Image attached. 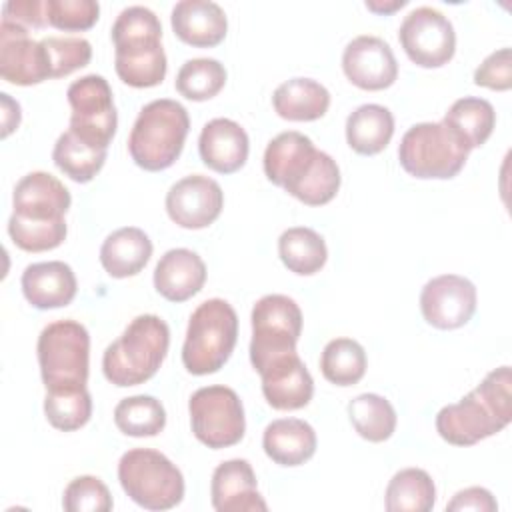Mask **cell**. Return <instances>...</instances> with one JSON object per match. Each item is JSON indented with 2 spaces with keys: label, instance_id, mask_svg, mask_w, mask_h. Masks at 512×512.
<instances>
[{
  "label": "cell",
  "instance_id": "obj_1",
  "mask_svg": "<svg viewBox=\"0 0 512 512\" xmlns=\"http://www.w3.org/2000/svg\"><path fill=\"white\" fill-rule=\"evenodd\" d=\"M266 178L284 188L306 206L328 204L340 188V168L336 160L316 150L314 142L296 130L272 138L264 150Z\"/></svg>",
  "mask_w": 512,
  "mask_h": 512
},
{
  "label": "cell",
  "instance_id": "obj_2",
  "mask_svg": "<svg viewBox=\"0 0 512 512\" xmlns=\"http://www.w3.org/2000/svg\"><path fill=\"white\" fill-rule=\"evenodd\" d=\"M70 202L68 188L56 176L42 170L22 176L12 194L10 240L26 252L58 248L68 232L64 216Z\"/></svg>",
  "mask_w": 512,
  "mask_h": 512
},
{
  "label": "cell",
  "instance_id": "obj_3",
  "mask_svg": "<svg viewBox=\"0 0 512 512\" xmlns=\"http://www.w3.org/2000/svg\"><path fill=\"white\" fill-rule=\"evenodd\" d=\"M512 420V372L500 366L460 402L440 408L436 430L454 446H472L504 430Z\"/></svg>",
  "mask_w": 512,
  "mask_h": 512
},
{
  "label": "cell",
  "instance_id": "obj_4",
  "mask_svg": "<svg viewBox=\"0 0 512 512\" xmlns=\"http://www.w3.org/2000/svg\"><path fill=\"white\" fill-rule=\"evenodd\" d=\"M110 38L114 68L124 84L152 88L164 80L168 62L162 48V24L150 8H124L112 24Z\"/></svg>",
  "mask_w": 512,
  "mask_h": 512
},
{
  "label": "cell",
  "instance_id": "obj_5",
  "mask_svg": "<svg viewBox=\"0 0 512 512\" xmlns=\"http://www.w3.org/2000/svg\"><path fill=\"white\" fill-rule=\"evenodd\" d=\"M168 346V324L156 314H140L104 350L102 372L118 388L144 384L162 366Z\"/></svg>",
  "mask_w": 512,
  "mask_h": 512
},
{
  "label": "cell",
  "instance_id": "obj_6",
  "mask_svg": "<svg viewBox=\"0 0 512 512\" xmlns=\"http://www.w3.org/2000/svg\"><path fill=\"white\" fill-rule=\"evenodd\" d=\"M190 130L188 110L170 98L148 102L128 136V152L136 166L146 172L170 168L186 142Z\"/></svg>",
  "mask_w": 512,
  "mask_h": 512
},
{
  "label": "cell",
  "instance_id": "obj_7",
  "mask_svg": "<svg viewBox=\"0 0 512 512\" xmlns=\"http://www.w3.org/2000/svg\"><path fill=\"white\" fill-rule=\"evenodd\" d=\"M238 340L236 310L222 298L204 300L190 316L182 364L194 376L218 372Z\"/></svg>",
  "mask_w": 512,
  "mask_h": 512
},
{
  "label": "cell",
  "instance_id": "obj_8",
  "mask_svg": "<svg viewBox=\"0 0 512 512\" xmlns=\"http://www.w3.org/2000/svg\"><path fill=\"white\" fill-rule=\"evenodd\" d=\"M118 480L126 496L146 510H170L184 498V476L158 450L132 448L118 462Z\"/></svg>",
  "mask_w": 512,
  "mask_h": 512
},
{
  "label": "cell",
  "instance_id": "obj_9",
  "mask_svg": "<svg viewBox=\"0 0 512 512\" xmlns=\"http://www.w3.org/2000/svg\"><path fill=\"white\" fill-rule=\"evenodd\" d=\"M468 146L444 122H420L400 140V166L420 180L454 178L468 160Z\"/></svg>",
  "mask_w": 512,
  "mask_h": 512
},
{
  "label": "cell",
  "instance_id": "obj_10",
  "mask_svg": "<svg viewBox=\"0 0 512 512\" xmlns=\"http://www.w3.org/2000/svg\"><path fill=\"white\" fill-rule=\"evenodd\" d=\"M40 374L46 390L80 388L88 382L90 334L76 320L48 324L36 344Z\"/></svg>",
  "mask_w": 512,
  "mask_h": 512
},
{
  "label": "cell",
  "instance_id": "obj_11",
  "mask_svg": "<svg viewBox=\"0 0 512 512\" xmlns=\"http://www.w3.org/2000/svg\"><path fill=\"white\" fill-rule=\"evenodd\" d=\"M250 362L262 370L268 362L296 352L302 334V310L284 294H266L252 308Z\"/></svg>",
  "mask_w": 512,
  "mask_h": 512
},
{
  "label": "cell",
  "instance_id": "obj_12",
  "mask_svg": "<svg viewBox=\"0 0 512 512\" xmlns=\"http://www.w3.org/2000/svg\"><path fill=\"white\" fill-rule=\"evenodd\" d=\"M70 132L96 150H108L116 128L118 114L108 80L100 74H86L74 80L68 90Z\"/></svg>",
  "mask_w": 512,
  "mask_h": 512
},
{
  "label": "cell",
  "instance_id": "obj_13",
  "mask_svg": "<svg viewBox=\"0 0 512 512\" xmlns=\"http://www.w3.org/2000/svg\"><path fill=\"white\" fill-rule=\"evenodd\" d=\"M192 434L212 450L238 444L246 432L244 406L228 386L198 388L188 402Z\"/></svg>",
  "mask_w": 512,
  "mask_h": 512
},
{
  "label": "cell",
  "instance_id": "obj_14",
  "mask_svg": "<svg viewBox=\"0 0 512 512\" xmlns=\"http://www.w3.org/2000/svg\"><path fill=\"white\" fill-rule=\"evenodd\" d=\"M398 40L406 56L420 68H440L456 52L452 22L430 6L414 8L404 16L398 28Z\"/></svg>",
  "mask_w": 512,
  "mask_h": 512
},
{
  "label": "cell",
  "instance_id": "obj_15",
  "mask_svg": "<svg viewBox=\"0 0 512 512\" xmlns=\"http://www.w3.org/2000/svg\"><path fill=\"white\" fill-rule=\"evenodd\" d=\"M424 320L438 330H454L476 312V286L458 274H442L428 280L420 292Z\"/></svg>",
  "mask_w": 512,
  "mask_h": 512
},
{
  "label": "cell",
  "instance_id": "obj_16",
  "mask_svg": "<svg viewBox=\"0 0 512 512\" xmlns=\"http://www.w3.org/2000/svg\"><path fill=\"white\" fill-rule=\"evenodd\" d=\"M164 204L174 224L186 230H200L220 216L224 208V192L216 180L202 174H190L170 186Z\"/></svg>",
  "mask_w": 512,
  "mask_h": 512
},
{
  "label": "cell",
  "instance_id": "obj_17",
  "mask_svg": "<svg viewBox=\"0 0 512 512\" xmlns=\"http://www.w3.org/2000/svg\"><path fill=\"white\" fill-rule=\"evenodd\" d=\"M0 76L16 86H32L52 78L42 42L28 36V28L2 20L0 24Z\"/></svg>",
  "mask_w": 512,
  "mask_h": 512
},
{
  "label": "cell",
  "instance_id": "obj_18",
  "mask_svg": "<svg viewBox=\"0 0 512 512\" xmlns=\"http://www.w3.org/2000/svg\"><path fill=\"white\" fill-rule=\"evenodd\" d=\"M342 70L354 86L370 92L390 88L398 78V62L390 44L370 34L356 36L346 44Z\"/></svg>",
  "mask_w": 512,
  "mask_h": 512
},
{
  "label": "cell",
  "instance_id": "obj_19",
  "mask_svg": "<svg viewBox=\"0 0 512 512\" xmlns=\"http://www.w3.org/2000/svg\"><path fill=\"white\" fill-rule=\"evenodd\" d=\"M258 374L262 394L274 410H300L314 396V380L298 352L268 362Z\"/></svg>",
  "mask_w": 512,
  "mask_h": 512
},
{
  "label": "cell",
  "instance_id": "obj_20",
  "mask_svg": "<svg viewBox=\"0 0 512 512\" xmlns=\"http://www.w3.org/2000/svg\"><path fill=\"white\" fill-rule=\"evenodd\" d=\"M212 508L218 512H264L268 504L258 492L256 474L248 460L232 458L216 466L210 482Z\"/></svg>",
  "mask_w": 512,
  "mask_h": 512
},
{
  "label": "cell",
  "instance_id": "obj_21",
  "mask_svg": "<svg viewBox=\"0 0 512 512\" xmlns=\"http://www.w3.org/2000/svg\"><path fill=\"white\" fill-rule=\"evenodd\" d=\"M198 152L202 162L218 174L238 172L250 152L246 130L230 118H214L204 124L198 138Z\"/></svg>",
  "mask_w": 512,
  "mask_h": 512
},
{
  "label": "cell",
  "instance_id": "obj_22",
  "mask_svg": "<svg viewBox=\"0 0 512 512\" xmlns=\"http://www.w3.org/2000/svg\"><path fill=\"white\" fill-rule=\"evenodd\" d=\"M24 298L38 310L68 306L78 290L74 270L62 260L28 264L20 278Z\"/></svg>",
  "mask_w": 512,
  "mask_h": 512
},
{
  "label": "cell",
  "instance_id": "obj_23",
  "mask_svg": "<svg viewBox=\"0 0 512 512\" xmlns=\"http://www.w3.org/2000/svg\"><path fill=\"white\" fill-rule=\"evenodd\" d=\"M170 24L174 34L194 48H214L228 32L224 10L210 0L176 2L170 14Z\"/></svg>",
  "mask_w": 512,
  "mask_h": 512
},
{
  "label": "cell",
  "instance_id": "obj_24",
  "mask_svg": "<svg viewBox=\"0 0 512 512\" xmlns=\"http://www.w3.org/2000/svg\"><path fill=\"white\" fill-rule=\"evenodd\" d=\"M206 282V264L188 248L164 252L154 268V288L170 302H186L196 296Z\"/></svg>",
  "mask_w": 512,
  "mask_h": 512
},
{
  "label": "cell",
  "instance_id": "obj_25",
  "mask_svg": "<svg viewBox=\"0 0 512 512\" xmlns=\"http://www.w3.org/2000/svg\"><path fill=\"white\" fill-rule=\"evenodd\" d=\"M316 432L300 418L272 420L262 434V448L266 456L280 466H300L316 452Z\"/></svg>",
  "mask_w": 512,
  "mask_h": 512
},
{
  "label": "cell",
  "instance_id": "obj_26",
  "mask_svg": "<svg viewBox=\"0 0 512 512\" xmlns=\"http://www.w3.org/2000/svg\"><path fill=\"white\" fill-rule=\"evenodd\" d=\"M152 256V240L136 226H124L106 236L100 246V264L112 278L136 276Z\"/></svg>",
  "mask_w": 512,
  "mask_h": 512
},
{
  "label": "cell",
  "instance_id": "obj_27",
  "mask_svg": "<svg viewBox=\"0 0 512 512\" xmlns=\"http://www.w3.org/2000/svg\"><path fill=\"white\" fill-rule=\"evenodd\" d=\"M272 106L284 120L312 122L328 112L330 92L312 78H292L274 90Z\"/></svg>",
  "mask_w": 512,
  "mask_h": 512
},
{
  "label": "cell",
  "instance_id": "obj_28",
  "mask_svg": "<svg viewBox=\"0 0 512 512\" xmlns=\"http://www.w3.org/2000/svg\"><path fill=\"white\" fill-rule=\"evenodd\" d=\"M394 116L386 106L362 104L346 118V142L362 156L380 154L392 140Z\"/></svg>",
  "mask_w": 512,
  "mask_h": 512
},
{
  "label": "cell",
  "instance_id": "obj_29",
  "mask_svg": "<svg viewBox=\"0 0 512 512\" xmlns=\"http://www.w3.org/2000/svg\"><path fill=\"white\" fill-rule=\"evenodd\" d=\"M442 122L468 146V150H474L490 138L496 126V112L488 100L464 96L448 108Z\"/></svg>",
  "mask_w": 512,
  "mask_h": 512
},
{
  "label": "cell",
  "instance_id": "obj_30",
  "mask_svg": "<svg viewBox=\"0 0 512 512\" xmlns=\"http://www.w3.org/2000/svg\"><path fill=\"white\" fill-rule=\"evenodd\" d=\"M278 256L290 272L298 276H312L326 264L328 248L316 230L294 226L280 234Z\"/></svg>",
  "mask_w": 512,
  "mask_h": 512
},
{
  "label": "cell",
  "instance_id": "obj_31",
  "mask_svg": "<svg viewBox=\"0 0 512 512\" xmlns=\"http://www.w3.org/2000/svg\"><path fill=\"white\" fill-rule=\"evenodd\" d=\"M436 504V486L422 468H404L386 486L384 506L388 512H428Z\"/></svg>",
  "mask_w": 512,
  "mask_h": 512
},
{
  "label": "cell",
  "instance_id": "obj_32",
  "mask_svg": "<svg viewBox=\"0 0 512 512\" xmlns=\"http://www.w3.org/2000/svg\"><path fill=\"white\" fill-rule=\"evenodd\" d=\"M348 418L358 432L368 442H384L388 440L396 430V410L380 394H360L348 404Z\"/></svg>",
  "mask_w": 512,
  "mask_h": 512
},
{
  "label": "cell",
  "instance_id": "obj_33",
  "mask_svg": "<svg viewBox=\"0 0 512 512\" xmlns=\"http://www.w3.org/2000/svg\"><path fill=\"white\" fill-rule=\"evenodd\" d=\"M366 352L352 338L330 340L320 356L322 376L336 386H354L366 374Z\"/></svg>",
  "mask_w": 512,
  "mask_h": 512
},
{
  "label": "cell",
  "instance_id": "obj_34",
  "mask_svg": "<svg viewBox=\"0 0 512 512\" xmlns=\"http://www.w3.org/2000/svg\"><path fill=\"white\" fill-rule=\"evenodd\" d=\"M116 428L134 438L156 436L166 426V410L162 402L148 394L124 398L114 408Z\"/></svg>",
  "mask_w": 512,
  "mask_h": 512
},
{
  "label": "cell",
  "instance_id": "obj_35",
  "mask_svg": "<svg viewBox=\"0 0 512 512\" xmlns=\"http://www.w3.org/2000/svg\"><path fill=\"white\" fill-rule=\"evenodd\" d=\"M52 160L70 180L86 184L102 170L106 162V150H96L66 130L54 144Z\"/></svg>",
  "mask_w": 512,
  "mask_h": 512
},
{
  "label": "cell",
  "instance_id": "obj_36",
  "mask_svg": "<svg viewBox=\"0 0 512 512\" xmlns=\"http://www.w3.org/2000/svg\"><path fill=\"white\" fill-rule=\"evenodd\" d=\"M44 414L56 430L74 432L88 424L92 416V396L86 386L46 390Z\"/></svg>",
  "mask_w": 512,
  "mask_h": 512
},
{
  "label": "cell",
  "instance_id": "obj_37",
  "mask_svg": "<svg viewBox=\"0 0 512 512\" xmlns=\"http://www.w3.org/2000/svg\"><path fill=\"white\" fill-rule=\"evenodd\" d=\"M174 84L180 96L204 102L224 88L226 68L216 58H192L180 66Z\"/></svg>",
  "mask_w": 512,
  "mask_h": 512
},
{
  "label": "cell",
  "instance_id": "obj_38",
  "mask_svg": "<svg viewBox=\"0 0 512 512\" xmlns=\"http://www.w3.org/2000/svg\"><path fill=\"white\" fill-rule=\"evenodd\" d=\"M46 48L52 78L68 76L84 68L92 58V46L86 38L78 36H48L40 40Z\"/></svg>",
  "mask_w": 512,
  "mask_h": 512
},
{
  "label": "cell",
  "instance_id": "obj_39",
  "mask_svg": "<svg viewBox=\"0 0 512 512\" xmlns=\"http://www.w3.org/2000/svg\"><path fill=\"white\" fill-rule=\"evenodd\" d=\"M46 20L64 32H84L98 22L100 4L96 0H46Z\"/></svg>",
  "mask_w": 512,
  "mask_h": 512
},
{
  "label": "cell",
  "instance_id": "obj_40",
  "mask_svg": "<svg viewBox=\"0 0 512 512\" xmlns=\"http://www.w3.org/2000/svg\"><path fill=\"white\" fill-rule=\"evenodd\" d=\"M62 506L68 512H110L114 502L108 486L98 476H78L64 488Z\"/></svg>",
  "mask_w": 512,
  "mask_h": 512
},
{
  "label": "cell",
  "instance_id": "obj_41",
  "mask_svg": "<svg viewBox=\"0 0 512 512\" xmlns=\"http://www.w3.org/2000/svg\"><path fill=\"white\" fill-rule=\"evenodd\" d=\"M474 84L506 92L512 88V50L508 46L492 52L474 70Z\"/></svg>",
  "mask_w": 512,
  "mask_h": 512
},
{
  "label": "cell",
  "instance_id": "obj_42",
  "mask_svg": "<svg viewBox=\"0 0 512 512\" xmlns=\"http://www.w3.org/2000/svg\"><path fill=\"white\" fill-rule=\"evenodd\" d=\"M2 20H10L24 28H42L48 24L44 2L40 0H10L2 8Z\"/></svg>",
  "mask_w": 512,
  "mask_h": 512
},
{
  "label": "cell",
  "instance_id": "obj_43",
  "mask_svg": "<svg viewBox=\"0 0 512 512\" xmlns=\"http://www.w3.org/2000/svg\"><path fill=\"white\" fill-rule=\"evenodd\" d=\"M446 510L450 512H464V510H474V512H496L498 502L492 496L490 490L482 486H470L452 496V500L446 504Z\"/></svg>",
  "mask_w": 512,
  "mask_h": 512
},
{
  "label": "cell",
  "instance_id": "obj_44",
  "mask_svg": "<svg viewBox=\"0 0 512 512\" xmlns=\"http://www.w3.org/2000/svg\"><path fill=\"white\" fill-rule=\"evenodd\" d=\"M2 138H6L10 132H14L20 124V104L10 98V94L2 92Z\"/></svg>",
  "mask_w": 512,
  "mask_h": 512
},
{
  "label": "cell",
  "instance_id": "obj_45",
  "mask_svg": "<svg viewBox=\"0 0 512 512\" xmlns=\"http://www.w3.org/2000/svg\"><path fill=\"white\" fill-rule=\"evenodd\" d=\"M406 4H408L406 0H366V8L374 14H380V16L394 14L396 10H400Z\"/></svg>",
  "mask_w": 512,
  "mask_h": 512
}]
</instances>
